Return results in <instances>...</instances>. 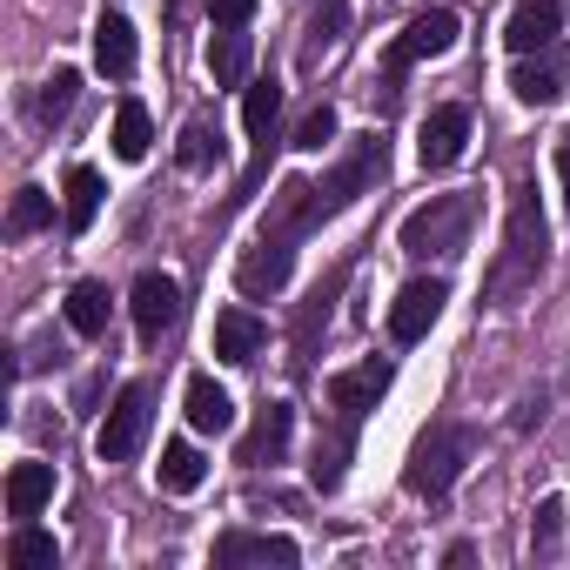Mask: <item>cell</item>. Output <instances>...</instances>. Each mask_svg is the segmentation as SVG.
Wrapping results in <instances>:
<instances>
[{
  "instance_id": "cell-22",
  "label": "cell",
  "mask_w": 570,
  "mask_h": 570,
  "mask_svg": "<svg viewBox=\"0 0 570 570\" xmlns=\"http://www.w3.org/2000/svg\"><path fill=\"white\" fill-rule=\"evenodd\" d=\"M108 289H101V282H75V289H68V330L75 336H108Z\"/></svg>"
},
{
  "instance_id": "cell-7",
  "label": "cell",
  "mask_w": 570,
  "mask_h": 570,
  "mask_svg": "<svg viewBox=\"0 0 570 570\" xmlns=\"http://www.w3.org/2000/svg\"><path fill=\"white\" fill-rule=\"evenodd\" d=\"M396 383V363L390 356H370V363H356V370H336L330 376V403H336V423L343 430H356L376 403H383V390Z\"/></svg>"
},
{
  "instance_id": "cell-26",
  "label": "cell",
  "mask_w": 570,
  "mask_h": 570,
  "mask_svg": "<svg viewBox=\"0 0 570 570\" xmlns=\"http://www.w3.org/2000/svg\"><path fill=\"white\" fill-rule=\"evenodd\" d=\"M75 95H81V75H75V68H55V75L41 81V95H35V121H41V128H55V121H68V108H75Z\"/></svg>"
},
{
  "instance_id": "cell-16",
  "label": "cell",
  "mask_w": 570,
  "mask_h": 570,
  "mask_svg": "<svg viewBox=\"0 0 570 570\" xmlns=\"http://www.w3.org/2000/svg\"><path fill=\"white\" fill-rule=\"evenodd\" d=\"M48 503H55V463H14L8 470V517L35 523Z\"/></svg>"
},
{
  "instance_id": "cell-28",
  "label": "cell",
  "mask_w": 570,
  "mask_h": 570,
  "mask_svg": "<svg viewBox=\"0 0 570 570\" xmlns=\"http://www.w3.org/2000/svg\"><path fill=\"white\" fill-rule=\"evenodd\" d=\"M343 28H350V0H323V8L309 14V41H303V55L323 61V55L343 41Z\"/></svg>"
},
{
  "instance_id": "cell-33",
  "label": "cell",
  "mask_w": 570,
  "mask_h": 570,
  "mask_svg": "<svg viewBox=\"0 0 570 570\" xmlns=\"http://www.w3.org/2000/svg\"><path fill=\"white\" fill-rule=\"evenodd\" d=\"M208 21L215 28H248L255 21V0H208Z\"/></svg>"
},
{
  "instance_id": "cell-35",
  "label": "cell",
  "mask_w": 570,
  "mask_h": 570,
  "mask_svg": "<svg viewBox=\"0 0 570 570\" xmlns=\"http://www.w3.org/2000/svg\"><path fill=\"white\" fill-rule=\"evenodd\" d=\"M537 423H543V396H530V403H523V416H517V430H537Z\"/></svg>"
},
{
  "instance_id": "cell-21",
  "label": "cell",
  "mask_w": 570,
  "mask_h": 570,
  "mask_svg": "<svg viewBox=\"0 0 570 570\" xmlns=\"http://www.w3.org/2000/svg\"><path fill=\"white\" fill-rule=\"evenodd\" d=\"M208 75H215V88H242V75H248V35H242V28H215V41H208Z\"/></svg>"
},
{
  "instance_id": "cell-5",
  "label": "cell",
  "mask_w": 570,
  "mask_h": 570,
  "mask_svg": "<svg viewBox=\"0 0 570 570\" xmlns=\"http://www.w3.org/2000/svg\"><path fill=\"white\" fill-rule=\"evenodd\" d=\"M148 423H155V383H128L115 396V410L101 416V430H95V456L101 463H135V450L148 443Z\"/></svg>"
},
{
  "instance_id": "cell-31",
  "label": "cell",
  "mask_w": 570,
  "mask_h": 570,
  "mask_svg": "<svg viewBox=\"0 0 570 570\" xmlns=\"http://www.w3.org/2000/svg\"><path fill=\"white\" fill-rule=\"evenodd\" d=\"M330 141H336V108L323 101V108H309V115H303V128H296V148H303V155H323Z\"/></svg>"
},
{
  "instance_id": "cell-23",
  "label": "cell",
  "mask_w": 570,
  "mask_h": 570,
  "mask_svg": "<svg viewBox=\"0 0 570 570\" xmlns=\"http://www.w3.org/2000/svg\"><path fill=\"white\" fill-rule=\"evenodd\" d=\"M275 115H282V81H275V75H262V81H248V88H242V128H248L255 141H268V128H275Z\"/></svg>"
},
{
  "instance_id": "cell-17",
  "label": "cell",
  "mask_w": 570,
  "mask_h": 570,
  "mask_svg": "<svg viewBox=\"0 0 570 570\" xmlns=\"http://www.w3.org/2000/svg\"><path fill=\"white\" fill-rule=\"evenodd\" d=\"M563 75H570V55H550V48H543V61L523 55V68L510 75V88H517L523 108H550V101L563 95Z\"/></svg>"
},
{
  "instance_id": "cell-32",
  "label": "cell",
  "mask_w": 570,
  "mask_h": 570,
  "mask_svg": "<svg viewBox=\"0 0 570 570\" xmlns=\"http://www.w3.org/2000/svg\"><path fill=\"white\" fill-rule=\"evenodd\" d=\"M215 155H222V135H215L208 121H188V128H181V168H208Z\"/></svg>"
},
{
  "instance_id": "cell-2",
  "label": "cell",
  "mask_w": 570,
  "mask_h": 570,
  "mask_svg": "<svg viewBox=\"0 0 570 570\" xmlns=\"http://www.w3.org/2000/svg\"><path fill=\"white\" fill-rule=\"evenodd\" d=\"M543 262H550V228H543V208H537V181H517L510 222H503V248H497L490 282H483L490 309H517V296L543 275Z\"/></svg>"
},
{
  "instance_id": "cell-18",
  "label": "cell",
  "mask_w": 570,
  "mask_h": 570,
  "mask_svg": "<svg viewBox=\"0 0 570 570\" xmlns=\"http://www.w3.org/2000/svg\"><path fill=\"white\" fill-rule=\"evenodd\" d=\"M61 195H68V235H88L95 215H101V202H108V181H101V168L75 161L68 181H61Z\"/></svg>"
},
{
  "instance_id": "cell-1",
  "label": "cell",
  "mask_w": 570,
  "mask_h": 570,
  "mask_svg": "<svg viewBox=\"0 0 570 570\" xmlns=\"http://www.w3.org/2000/svg\"><path fill=\"white\" fill-rule=\"evenodd\" d=\"M383 175H390V141H383V135H356V141L343 148V161H336L323 181H282L268 228L303 242V235L323 228L330 215H343V208H356L363 195H376Z\"/></svg>"
},
{
  "instance_id": "cell-25",
  "label": "cell",
  "mask_w": 570,
  "mask_h": 570,
  "mask_svg": "<svg viewBox=\"0 0 570 570\" xmlns=\"http://www.w3.org/2000/svg\"><path fill=\"white\" fill-rule=\"evenodd\" d=\"M202 476H208V463H202L195 443H168V450H161V490H168V497L202 490Z\"/></svg>"
},
{
  "instance_id": "cell-13",
  "label": "cell",
  "mask_w": 570,
  "mask_h": 570,
  "mask_svg": "<svg viewBox=\"0 0 570 570\" xmlns=\"http://www.w3.org/2000/svg\"><path fill=\"white\" fill-rule=\"evenodd\" d=\"M557 35H563V8H557V0H517V8H510V28H503L510 55H543V48H557Z\"/></svg>"
},
{
  "instance_id": "cell-12",
  "label": "cell",
  "mask_w": 570,
  "mask_h": 570,
  "mask_svg": "<svg viewBox=\"0 0 570 570\" xmlns=\"http://www.w3.org/2000/svg\"><path fill=\"white\" fill-rule=\"evenodd\" d=\"M463 141H470V108L443 101V108H430V121L416 135V155H423V168H450L463 155Z\"/></svg>"
},
{
  "instance_id": "cell-27",
  "label": "cell",
  "mask_w": 570,
  "mask_h": 570,
  "mask_svg": "<svg viewBox=\"0 0 570 570\" xmlns=\"http://www.w3.org/2000/svg\"><path fill=\"white\" fill-rule=\"evenodd\" d=\"M8 563H14V570H55V563H61V550H55V537H48V530L14 523V537H8Z\"/></svg>"
},
{
  "instance_id": "cell-15",
  "label": "cell",
  "mask_w": 570,
  "mask_h": 570,
  "mask_svg": "<svg viewBox=\"0 0 570 570\" xmlns=\"http://www.w3.org/2000/svg\"><path fill=\"white\" fill-rule=\"evenodd\" d=\"M289 436H296V410L289 403H268L262 416H255V430L242 436V463H282V450H289Z\"/></svg>"
},
{
  "instance_id": "cell-11",
  "label": "cell",
  "mask_w": 570,
  "mask_h": 570,
  "mask_svg": "<svg viewBox=\"0 0 570 570\" xmlns=\"http://www.w3.org/2000/svg\"><path fill=\"white\" fill-rule=\"evenodd\" d=\"M242 563H275V570H296L303 550L289 537H268V530H228L215 537V570H242Z\"/></svg>"
},
{
  "instance_id": "cell-10",
  "label": "cell",
  "mask_w": 570,
  "mask_h": 570,
  "mask_svg": "<svg viewBox=\"0 0 570 570\" xmlns=\"http://www.w3.org/2000/svg\"><path fill=\"white\" fill-rule=\"evenodd\" d=\"M456 35H463V21L450 14V8H430V14H416L396 41H390V68H410V61H436V55H450L456 48Z\"/></svg>"
},
{
  "instance_id": "cell-14",
  "label": "cell",
  "mask_w": 570,
  "mask_h": 570,
  "mask_svg": "<svg viewBox=\"0 0 570 570\" xmlns=\"http://www.w3.org/2000/svg\"><path fill=\"white\" fill-rule=\"evenodd\" d=\"M262 343H268V330H262V316L255 309H222L215 316V363H255L262 356Z\"/></svg>"
},
{
  "instance_id": "cell-34",
  "label": "cell",
  "mask_w": 570,
  "mask_h": 570,
  "mask_svg": "<svg viewBox=\"0 0 570 570\" xmlns=\"http://www.w3.org/2000/svg\"><path fill=\"white\" fill-rule=\"evenodd\" d=\"M557 181H563V208H570V135L557 141Z\"/></svg>"
},
{
  "instance_id": "cell-4",
  "label": "cell",
  "mask_w": 570,
  "mask_h": 570,
  "mask_svg": "<svg viewBox=\"0 0 570 570\" xmlns=\"http://www.w3.org/2000/svg\"><path fill=\"white\" fill-rule=\"evenodd\" d=\"M470 228H476V195H430L410 222H403V255L416 262H450L470 248Z\"/></svg>"
},
{
  "instance_id": "cell-8",
  "label": "cell",
  "mask_w": 570,
  "mask_h": 570,
  "mask_svg": "<svg viewBox=\"0 0 570 570\" xmlns=\"http://www.w3.org/2000/svg\"><path fill=\"white\" fill-rule=\"evenodd\" d=\"M128 316H135V336H141V343H161V336L181 323V282H175V275H161V268L135 275V289H128Z\"/></svg>"
},
{
  "instance_id": "cell-24",
  "label": "cell",
  "mask_w": 570,
  "mask_h": 570,
  "mask_svg": "<svg viewBox=\"0 0 570 570\" xmlns=\"http://www.w3.org/2000/svg\"><path fill=\"white\" fill-rule=\"evenodd\" d=\"M148 141H155V121H148V108L128 95V101L115 108V155H121V161H141Z\"/></svg>"
},
{
  "instance_id": "cell-6",
  "label": "cell",
  "mask_w": 570,
  "mask_h": 570,
  "mask_svg": "<svg viewBox=\"0 0 570 570\" xmlns=\"http://www.w3.org/2000/svg\"><path fill=\"white\" fill-rule=\"evenodd\" d=\"M289 268H296V235H275V228H262V242H248L242 248V262H235V289L242 296H282L289 289Z\"/></svg>"
},
{
  "instance_id": "cell-29",
  "label": "cell",
  "mask_w": 570,
  "mask_h": 570,
  "mask_svg": "<svg viewBox=\"0 0 570 570\" xmlns=\"http://www.w3.org/2000/svg\"><path fill=\"white\" fill-rule=\"evenodd\" d=\"M48 222H55V195L21 188V195H14V208H8V235H35V228H48Z\"/></svg>"
},
{
  "instance_id": "cell-9",
  "label": "cell",
  "mask_w": 570,
  "mask_h": 570,
  "mask_svg": "<svg viewBox=\"0 0 570 570\" xmlns=\"http://www.w3.org/2000/svg\"><path fill=\"white\" fill-rule=\"evenodd\" d=\"M443 303H450V289H443L436 275H416V282H403V289H396V303H390V336H396V343H423V336L436 330Z\"/></svg>"
},
{
  "instance_id": "cell-20",
  "label": "cell",
  "mask_w": 570,
  "mask_h": 570,
  "mask_svg": "<svg viewBox=\"0 0 570 570\" xmlns=\"http://www.w3.org/2000/svg\"><path fill=\"white\" fill-rule=\"evenodd\" d=\"M188 423L202 430V436H222V430H235V403H228V390L215 383V376H188Z\"/></svg>"
},
{
  "instance_id": "cell-3",
  "label": "cell",
  "mask_w": 570,
  "mask_h": 570,
  "mask_svg": "<svg viewBox=\"0 0 570 570\" xmlns=\"http://www.w3.org/2000/svg\"><path fill=\"white\" fill-rule=\"evenodd\" d=\"M470 456H476V436H470L463 423H430V430L416 436V450H410V470H403L410 497L443 503V497L456 490V476H463V463H470Z\"/></svg>"
},
{
  "instance_id": "cell-19",
  "label": "cell",
  "mask_w": 570,
  "mask_h": 570,
  "mask_svg": "<svg viewBox=\"0 0 570 570\" xmlns=\"http://www.w3.org/2000/svg\"><path fill=\"white\" fill-rule=\"evenodd\" d=\"M95 68H101L108 81H128V75H135V28H128L121 14H101V21H95Z\"/></svg>"
},
{
  "instance_id": "cell-30",
  "label": "cell",
  "mask_w": 570,
  "mask_h": 570,
  "mask_svg": "<svg viewBox=\"0 0 570 570\" xmlns=\"http://www.w3.org/2000/svg\"><path fill=\"white\" fill-rule=\"evenodd\" d=\"M557 543H563V497H543L537 503V523H530V557H557Z\"/></svg>"
}]
</instances>
